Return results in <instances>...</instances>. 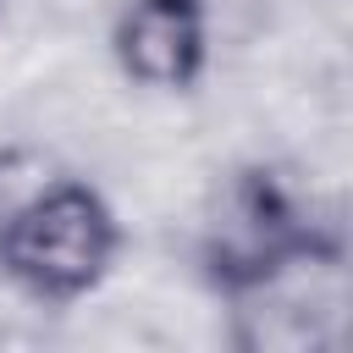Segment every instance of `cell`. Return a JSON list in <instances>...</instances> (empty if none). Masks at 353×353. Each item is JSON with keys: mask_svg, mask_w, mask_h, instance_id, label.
I'll return each instance as SVG.
<instances>
[{"mask_svg": "<svg viewBox=\"0 0 353 353\" xmlns=\"http://www.w3.org/2000/svg\"><path fill=\"white\" fill-rule=\"evenodd\" d=\"M331 254H336V237L325 232V221H314L298 204V193L265 165H248L226 182L221 210L210 215L204 248H199L210 287L226 298L259 292L287 270L320 265Z\"/></svg>", "mask_w": 353, "mask_h": 353, "instance_id": "obj_1", "label": "cell"}, {"mask_svg": "<svg viewBox=\"0 0 353 353\" xmlns=\"http://www.w3.org/2000/svg\"><path fill=\"white\" fill-rule=\"evenodd\" d=\"M110 50L143 88H193L210 61L204 0H127L110 28Z\"/></svg>", "mask_w": 353, "mask_h": 353, "instance_id": "obj_3", "label": "cell"}, {"mask_svg": "<svg viewBox=\"0 0 353 353\" xmlns=\"http://www.w3.org/2000/svg\"><path fill=\"white\" fill-rule=\"evenodd\" d=\"M116 248V210L88 182H55L0 226V270L39 303H77L94 292L110 276Z\"/></svg>", "mask_w": 353, "mask_h": 353, "instance_id": "obj_2", "label": "cell"}]
</instances>
